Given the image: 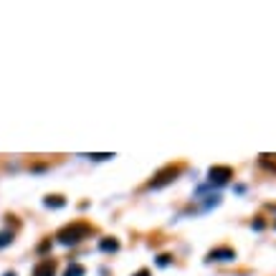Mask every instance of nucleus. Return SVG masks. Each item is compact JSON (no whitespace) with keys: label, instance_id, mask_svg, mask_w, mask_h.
<instances>
[{"label":"nucleus","instance_id":"obj_8","mask_svg":"<svg viewBox=\"0 0 276 276\" xmlns=\"http://www.w3.org/2000/svg\"><path fill=\"white\" fill-rule=\"evenodd\" d=\"M43 206H46V208H64L66 200H64L61 195H48L46 200H43Z\"/></svg>","mask_w":276,"mask_h":276},{"label":"nucleus","instance_id":"obj_10","mask_svg":"<svg viewBox=\"0 0 276 276\" xmlns=\"http://www.w3.org/2000/svg\"><path fill=\"white\" fill-rule=\"evenodd\" d=\"M10 243H13V233L10 230H0V249H5Z\"/></svg>","mask_w":276,"mask_h":276},{"label":"nucleus","instance_id":"obj_4","mask_svg":"<svg viewBox=\"0 0 276 276\" xmlns=\"http://www.w3.org/2000/svg\"><path fill=\"white\" fill-rule=\"evenodd\" d=\"M233 258H236V251L230 246H218V249H213L208 253L206 261H233Z\"/></svg>","mask_w":276,"mask_h":276},{"label":"nucleus","instance_id":"obj_1","mask_svg":"<svg viewBox=\"0 0 276 276\" xmlns=\"http://www.w3.org/2000/svg\"><path fill=\"white\" fill-rule=\"evenodd\" d=\"M94 233V228L89 226V223H84V221H76V223H69V226H64L59 233H56V238H59V243H64V246H76L79 241H84V238H89Z\"/></svg>","mask_w":276,"mask_h":276},{"label":"nucleus","instance_id":"obj_7","mask_svg":"<svg viewBox=\"0 0 276 276\" xmlns=\"http://www.w3.org/2000/svg\"><path fill=\"white\" fill-rule=\"evenodd\" d=\"M99 249L104 251V253H114V251H119V241L117 238H101L99 241Z\"/></svg>","mask_w":276,"mask_h":276},{"label":"nucleus","instance_id":"obj_13","mask_svg":"<svg viewBox=\"0 0 276 276\" xmlns=\"http://www.w3.org/2000/svg\"><path fill=\"white\" fill-rule=\"evenodd\" d=\"M132 276H152V274H150V269H139V271L132 274Z\"/></svg>","mask_w":276,"mask_h":276},{"label":"nucleus","instance_id":"obj_14","mask_svg":"<svg viewBox=\"0 0 276 276\" xmlns=\"http://www.w3.org/2000/svg\"><path fill=\"white\" fill-rule=\"evenodd\" d=\"M5 276H16V274H13V271H8V274H5Z\"/></svg>","mask_w":276,"mask_h":276},{"label":"nucleus","instance_id":"obj_2","mask_svg":"<svg viewBox=\"0 0 276 276\" xmlns=\"http://www.w3.org/2000/svg\"><path fill=\"white\" fill-rule=\"evenodd\" d=\"M180 165H167V167H162V170H160L157 172V175L147 183V187H150V190H160V187H165V185H170L172 180H175L178 175H180Z\"/></svg>","mask_w":276,"mask_h":276},{"label":"nucleus","instance_id":"obj_5","mask_svg":"<svg viewBox=\"0 0 276 276\" xmlns=\"http://www.w3.org/2000/svg\"><path fill=\"white\" fill-rule=\"evenodd\" d=\"M33 276H56V264H53L51 258H43L41 264H36Z\"/></svg>","mask_w":276,"mask_h":276},{"label":"nucleus","instance_id":"obj_12","mask_svg":"<svg viewBox=\"0 0 276 276\" xmlns=\"http://www.w3.org/2000/svg\"><path fill=\"white\" fill-rule=\"evenodd\" d=\"M86 157H92V160H96V162H101V160H109V157H114L112 152H99V155H86Z\"/></svg>","mask_w":276,"mask_h":276},{"label":"nucleus","instance_id":"obj_3","mask_svg":"<svg viewBox=\"0 0 276 276\" xmlns=\"http://www.w3.org/2000/svg\"><path fill=\"white\" fill-rule=\"evenodd\" d=\"M230 178H233V167H228V165H213L208 170V183L210 185H226Z\"/></svg>","mask_w":276,"mask_h":276},{"label":"nucleus","instance_id":"obj_15","mask_svg":"<svg viewBox=\"0 0 276 276\" xmlns=\"http://www.w3.org/2000/svg\"><path fill=\"white\" fill-rule=\"evenodd\" d=\"M274 228H276V223H274Z\"/></svg>","mask_w":276,"mask_h":276},{"label":"nucleus","instance_id":"obj_6","mask_svg":"<svg viewBox=\"0 0 276 276\" xmlns=\"http://www.w3.org/2000/svg\"><path fill=\"white\" fill-rule=\"evenodd\" d=\"M258 162H261V167H264V170H269V172H276V152H274V155H271V152L258 155Z\"/></svg>","mask_w":276,"mask_h":276},{"label":"nucleus","instance_id":"obj_11","mask_svg":"<svg viewBox=\"0 0 276 276\" xmlns=\"http://www.w3.org/2000/svg\"><path fill=\"white\" fill-rule=\"evenodd\" d=\"M170 261H172V256L162 253V256H157V266H170Z\"/></svg>","mask_w":276,"mask_h":276},{"label":"nucleus","instance_id":"obj_9","mask_svg":"<svg viewBox=\"0 0 276 276\" xmlns=\"http://www.w3.org/2000/svg\"><path fill=\"white\" fill-rule=\"evenodd\" d=\"M84 274H86V269H84L81 264H71V266L66 269L64 276H84Z\"/></svg>","mask_w":276,"mask_h":276}]
</instances>
